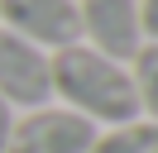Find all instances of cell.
<instances>
[{
  "instance_id": "7a4b0ae2",
  "label": "cell",
  "mask_w": 158,
  "mask_h": 153,
  "mask_svg": "<svg viewBox=\"0 0 158 153\" xmlns=\"http://www.w3.org/2000/svg\"><path fill=\"white\" fill-rule=\"evenodd\" d=\"M96 143V124L67 105H34L29 115H15L10 148L5 153H86Z\"/></svg>"
},
{
  "instance_id": "8992f818",
  "label": "cell",
  "mask_w": 158,
  "mask_h": 153,
  "mask_svg": "<svg viewBox=\"0 0 158 153\" xmlns=\"http://www.w3.org/2000/svg\"><path fill=\"white\" fill-rule=\"evenodd\" d=\"M86 153H158V124L153 120H125L96 129V143Z\"/></svg>"
},
{
  "instance_id": "277c9868",
  "label": "cell",
  "mask_w": 158,
  "mask_h": 153,
  "mask_svg": "<svg viewBox=\"0 0 158 153\" xmlns=\"http://www.w3.org/2000/svg\"><path fill=\"white\" fill-rule=\"evenodd\" d=\"M0 29L39 43L43 53L81 43L77 0H0Z\"/></svg>"
},
{
  "instance_id": "5b68a950",
  "label": "cell",
  "mask_w": 158,
  "mask_h": 153,
  "mask_svg": "<svg viewBox=\"0 0 158 153\" xmlns=\"http://www.w3.org/2000/svg\"><path fill=\"white\" fill-rule=\"evenodd\" d=\"M77 14H81V43H91L115 62H129L144 48L139 0H77Z\"/></svg>"
},
{
  "instance_id": "ba28073f",
  "label": "cell",
  "mask_w": 158,
  "mask_h": 153,
  "mask_svg": "<svg viewBox=\"0 0 158 153\" xmlns=\"http://www.w3.org/2000/svg\"><path fill=\"white\" fill-rule=\"evenodd\" d=\"M139 29L144 43H158V0H139Z\"/></svg>"
},
{
  "instance_id": "6da1fadb",
  "label": "cell",
  "mask_w": 158,
  "mask_h": 153,
  "mask_svg": "<svg viewBox=\"0 0 158 153\" xmlns=\"http://www.w3.org/2000/svg\"><path fill=\"white\" fill-rule=\"evenodd\" d=\"M48 62H53V96L67 110L86 115L96 129L101 124L110 129V124L139 120V96H134V81H129L125 62L96 53L91 43L58 48Z\"/></svg>"
},
{
  "instance_id": "52a82bcc",
  "label": "cell",
  "mask_w": 158,
  "mask_h": 153,
  "mask_svg": "<svg viewBox=\"0 0 158 153\" xmlns=\"http://www.w3.org/2000/svg\"><path fill=\"white\" fill-rule=\"evenodd\" d=\"M129 81H134V96H139V110L158 124V43H144L134 57H129Z\"/></svg>"
},
{
  "instance_id": "3957f363",
  "label": "cell",
  "mask_w": 158,
  "mask_h": 153,
  "mask_svg": "<svg viewBox=\"0 0 158 153\" xmlns=\"http://www.w3.org/2000/svg\"><path fill=\"white\" fill-rule=\"evenodd\" d=\"M53 53L0 29V101L5 105H48L53 101Z\"/></svg>"
},
{
  "instance_id": "9c48e42d",
  "label": "cell",
  "mask_w": 158,
  "mask_h": 153,
  "mask_svg": "<svg viewBox=\"0 0 158 153\" xmlns=\"http://www.w3.org/2000/svg\"><path fill=\"white\" fill-rule=\"evenodd\" d=\"M10 129H15V105L0 101V153L10 148Z\"/></svg>"
}]
</instances>
